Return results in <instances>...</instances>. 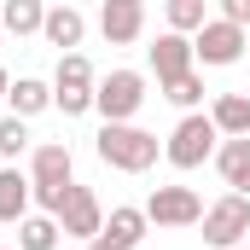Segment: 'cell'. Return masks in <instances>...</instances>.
I'll use <instances>...</instances> for the list:
<instances>
[{"instance_id":"cell-1","label":"cell","mask_w":250,"mask_h":250,"mask_svg":"<svg viewBox=\"0 0 250 250\" xmlns=\"http://www.w3.org/2000/svg\"><path fill=\"white\" fill-rule=\"evenodd\" d=\"M93 151H99V163H111L123 175H146L163 146H157V134H146V128H134V123H105L99 140H93Z\"/></svg>"},{"instance_id":"cell-2","label":"cell","mask_w":250,"mask_h":250,"mask_svg":"<svg viewBox=\"0 0 250 250\" xmlns=\"http://www.w3.org/2000/svg\"><path fill=\"white\" fill-rule=\"evenodd\" d=\"M198 227H204V245L209 250H239V239H250V198H239V192L215 198Z\"/></svg>"},{"instance_id":"cell-3","label":"cell","mask_w":250,"mask_h":250,"mask_svg":"<svg viewBox=\"0 0 250 250\" xmlns=\"http://www.w3.org/2000/svg\"><path fill=\"white\" fill-rule=\"evenodd\" d=\"M215 123H209V111H192V117H181L175 123V134H169V146H163V157L175 163V169H198L204 157H215Z\"/></svg>"},{"instance_id":"cell-4","label":"cell","mask_w":250,"mask_h":250,"mask_svg":"<svg viewBox=\"0 0 250 250\" xmlns=\"http://www.w3.org/2000/svg\"><path fill=\"white\" fill-rule=\"evenodd\" d=\"M140 105H146V76H140V70H111V76L99 82V93H93V111H99L105 123H134Z\"/></svg>"},{"instance_id":"cell-5","label":"cell","mask_w":250,"mask_h":250,"mask_svg":"<svg viewBox=\"0 0 250 250\" xmlns=\"http://www.w3.org/2000/svg\"><path fill=\"white\" fill-rule=\"evenodd\" d=\"M146 221H151V227H198V221H204V198L192 187H151Z\"/></svg>"},{"instance_id":"cell-6","label":"cell","mask_w":250,"mask_h":250,"mask_svg":"<svg viewBox=\"0 0 250 250\" xmlns=\"http://www.w3.org/2000/svg\"><path fill=\"white\" fill-rule=\"evenodd\" d=\"M53 221H59L64 239H82V245H93V239L105 233V209H99L93 187H70V198H64V209L53 215Z\"/></svg>"},{"instance_id":"cell-7","label":"cell","mask_w":250,"mask_h":250,"mask_svg":"<svg viewBox=\"0 0 250 250\" xmlns=\"http://www.w3.org/2000/svg\"><path fill=\"white\" fill-rule=\"evenodd\" d=\"M245 47H250L245 29H233L227 18H209V23L192 35V59H198V64H233Z\"/></svg>"},{"instance_id":"cell-8","label":"cell","mask_w":250,"mask_h":250,"mask_svg":"<svg viewBox=\"0 0 250 250\" xmlns=\"http://www.w3.org/2000/svg\"><path fill=\"white\" fill-rule=\"evenodd\" d=\"M99 29H105L111 47H134L140 29H146V6L140 0H105L99 6Z\"/></svg>"},{"instance_id":"cell-9","label":"cell","mask_w":250,"mask_h":250,"mask_svg":"<svg viewBox=\"0 0 250 250\" xmlns=\"http://www.w3.org/2000/svg\"><path fill=\"white\" fill-rule=\"evenodd\" d=\"M151 53V70H157V87H169V82H181V76H192V41L187 35H157V47H146Z\"/></svg>"},{"instance_id":"cell-10","label":"cell","mask_w":250,"mask_h":250,"mask_svg":"<svg viewBox=\"0 0 250 250\" xmlns=\"http://www.w3.org/2000/svg\"><path fill=\"white\" fill-rule=\"evenodd\" d=\"M41 35H47V47H59L64 53H76L82 47V35H87V18L76 12V6H47V23H41Z\"/></svg>"},{"instance_id":"cell-11","label":"cell","mask_w":250,"mask_h":250,"mask_svg":"<svg viewBox=\"0 0 250 250\" xmlns=\"http://www.w3.org/2000/svg\"><path fill=\"white\" fill-rule=\"evenodd\" d=\"M209 123H215V134H227V140H250V93H215Z\"/></svg>"},{"instance_id":"cell-12","label":"cell","mask_w":250,"mask_h":250,"mask_svg":"<svg viewBox=\"0 0 250 250\" xmlns=\"http://www.w3.org/2000/svg\"><path fill=\"white\" fill-rule=\"evenodd\" d=\"M29 204H35V187L23 169H0V221H29Z\"/></svg>"},{"instance_id":"cell-13","label":"cell","mask_w":250,"mask_h":250,"mask_svg":"<svg viewBox=\"0 0 250 250\" xmlns=\"http://www.w3.org/2000/svg\"><path fill=\"white\" fill-rule=\"evenodd\" d=\"M146 233H151V221H146V209H134V204H117V209L105 215V239L117 250H134Z\"/></svg>"},{"instance_id":"cell-14","label":"cell","mask_w":250,"mask_h":250,"mask_svg":"<svg viewBox=\"0 0 250 250\" xmlns=\"http://www.w3.org/2000/svg\"><path fill=\"white\" fill-rule=\"evenodd\" d=\"M6 99H12V117L29 123V117H41V111L53 105V82H41V76H18Z\"/></svg>"},{"instance_id":"cell-15","label":"cell","mask_w":250,"mask_h":250,"mask_svg":"<svg viewBox=\"0 0 250 250\" xmlns=\"http://www.w3.org/2000/svg\"><path fill=\"white\" fill-rule=\"evenodd\" d=\"M215 169H221V181L239 192V198H250V140H227L215 151Z\"/></svg>"},{"instance_id":"cell-16","label":"cell","mask_w":250,"mask_h":250,"mask_svg":"<svg viewBox=\"0 0 250 250\" xmlns=\"http://www.w3.org/2000/svg\"><path fill=\"white\" fill-rule=\"evenodd\" d=\"M0 23L23 41V35H41V23H47V6L41 0H6L0 6Z\"/></svg>"},{"instance_id":"cell-17","label":"cell","mask_w":250,"mask_h":250,"mask_svg":"<svg viewBox=\"0 0 250 250\" xmlns=\"http://www.w3.org/2000/svg\"><path fill=\"white\" fill-rule=\"evenodd\" d=\"M204 23H209V6L204 0H169V35H187L192 41Z\"/></svg>"},{"instance_id":"cell-18","label":"cell","mask_w":250,"mask_h":250,"mask_svg":"<svg viewBox=\"0 0 250 250\" xmlns=\"http://www.w3.org/2000/svg\"><path fill=\"white\" fill-rule=\"evenodd\" d=\"M18 250H59V221H53V215L18 221Z\"/></svg>"},{"instance_id":"cell-19","label":"cell","mask_w":250,"mask_h":250,"mask_svg":"<svg viewBox=\"0 0 250 250\" xmlns=\"http://www.w3.org/2000/svg\"><path fill=\"white\" fill-rule=\"evenodd\" d=\"M163 99H169V105H181V111H198V105H204V76H198V70H192V76H181V82H169V87H163Z\"/></svg>"},{"instance_id":"cell-20","label":"cell","mask_w":250,"mask_h":250,"mask_svg":"<svg viewBox=\"0 0 250 250\" xmlns=\"http://www.w3.org/2000/svg\"><path fill=\"white\" fill-rule=\"evenodd\" d=\"M23 151H29V123L0 117V157H23Z\"/></svg>"},{"instance_id":"cell-21","label":"cell","mask_w":250,"mask_h":250,"mask_svg":"<svg viewBox=\"0 0 250 250\" xmlns=\"http://www.w3.org/2000/svg\"><path fill=\"white\" fill-rule=\"evenodd\" d=\"M82 250H117V245H111V239H105V233H99V239H93V245H82Z\"/></svg>"},{"instance_id":"cell-22","label":"cell","mask_w":250,"mask_h":250,"mask_svg":"<svg viewBox=\"0 0 250 250\" xmlns=\"http://www.w3.org/2000/svg\"><path fill=\"white\" fill-rule=\"evenodd\" d=\"M6 93H12V76H6V70H0V99H6Z\"/></svg>"},{"instance_id":"cell-23","label":"cell","mask_w":250,"mask_h":250,"mask_svg":"<svg viewBox=\"0 0 250 250\" xmlns=\"http://www.w3.org/2000/svg\"><path fill=\"white\" fill-rule=\"evenodd\" d=\"M239 250H250V245H239Z\"/></svg>"},{"instance_id":"cell-24","label":"cell","mask_w":250,"mask_h":250,"mask_svg":"<svg viewBox=\"0 0 250 250\" xmlns=\"http://www.w3.org/2000/svg\"><path fill=\"white\" fill-rule=\"evenodd\" d=\"M245 41H250V35H245Z\"/></svg>"}]
</instances>
